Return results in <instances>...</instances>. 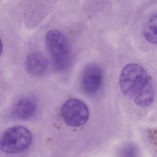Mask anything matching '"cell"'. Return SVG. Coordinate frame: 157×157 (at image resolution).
Segmentation results:
<instances>
[{"instance_id": "7a4b0ae2", "label": "cell", "mask_w": 157, "mask_h": 157, "mask_svg": "<svg viewBox=\"0 0 157 157\" xmlns=\"http://www.w3.org/2000/svg\"><path fill=\"white\" fill-rule=\"evenodd\" d=\"M45 42L56 69H67L70 63L71 48L66 36L58 30H51L47 33Z\"/></svg>"}, {"instance_id": "5b68a950", "label": "cell", "mask_w": 157, "mask_h": 157, "mask_svg": "<svg viewBox=\"0 0 157 157\" xmlns=\"http://www.w3.org/2000/svg\"><path fill=\"white\" fill-rule=\"evenodd\" d=\"M102 82V70L99 65L93 63L86 66L81 76L82 87L86 93L90 95L97 93Z\"/></svg>"}, {"instance_id": "52a82bcc", "label": "cell", "mask_w": 157, "mask_h": 157, "mask_svg": "<svg viewBox=\"0 0 157 157\" xmlns=\"http://www.w3.org/2000/svg\"><path fill=\"white\" fill-rule=\"evenodd\" d=\"M25 67L27 71L31 75L41 76L47 71L48 60L41 53H31L26 58Z\"/></svg>"}, {"instance_id": "277c9868", "label": "cell", "mask_w": 157, "mask_h": 157, "mask_svg": "<svg viewBox=\"0 0 157 157\" xmlns=\"http://www.w3.org/2000/svg\"><path fill=\"white\" fill-rule=\"evenodd\" d=\"M64 122L70 126L79 127L85 124L90 116L89 108L79 99H71L65 102L61 109Z\"/></svg>"}, {"instance_id": "ba28073f", "label": "cell", "mask_w": 157, "mask_h": 157, "mask_svg": "<svg viewBox=\"0 0 157 157\" xmlns=\"http://www.w3.org/2000/svg\"><path fill=\"white\" fill-rule=\"evenodd\" d=\"M143 35L147 41L157 44V14L151 16L144 25Z\"/></svg>"}, {"instance_id": "3957f363", "label": "cell", "mask_w": 157, "mask_h": 157, "mask_svg": "<svg viewBox=\"0 0 157 157\" xmlns=\"http://www.w3.org/2000/svg\"><path fill=\"white\" fill-rule=\"evenodd\" d=\"M33 135L23 126H14L6 129L0 142L1 149L9 154H17L25 151L32 145Z\"/></svg>"}, {"instance_id": "6da1fadb", "label": "cell", "mask_w": 157, "mask_h": 157, "mask_svg": "<svg viewBox=\"0 0 157 157\" xmlns=\"http://www.w3.org/2000/svg\"><path fill=\"white\" fill-rule=\"evenodd\" d=\"M119 86L124 95L132 98L140 107L150 105L155 93L151 81L146 71L139 65L130 64L122 70Z\"/></svg>"}, {"instance_id": "8992f818", "label": "cell", "mask_w": 157, "mask_h": 157, "mask_svg": "<svg viewBox=\"0 0 157 157\" xmlns=\"http://www.w3.org/2000/svg\"><path fill=\"white\" fill-rule=\"evenodd\" d=\"M36 104L30 98H23L17 101L13 106L11 114L13 116L21 120H27L32 118L36 111Z\"/></svg>"}]
</instances>
